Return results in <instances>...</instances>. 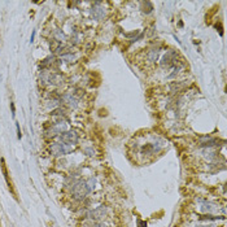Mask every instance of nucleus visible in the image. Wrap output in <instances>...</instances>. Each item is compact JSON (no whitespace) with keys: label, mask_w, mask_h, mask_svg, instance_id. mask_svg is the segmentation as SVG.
I'll use <instances>...</instances> for the list:
<instances>
[{"label":"nucleus","mask_w":227,"mask_h":227,"mask_svg":"<svg viewBox=\"0 0 227 227\" xmlns=\"http://www.w3.org/2000/svg\"><path fill=\"white\" fill-rule=\"evenodd\" d=\"M34 38H35V31H34V33H33V35H31V42L34 40Z\"/></svg>","instance_id":"ddd939ff"},{"label":"nucleus","mask_w":227,"mask_h":227,"mask_svg":"<svg viewBox=\"0 0 227 227\" xmlns=\"http://www.w3.org/2000/svg\"><path fill=\"white\" fill-rule=\"evenodd\" d=\"M200 227H206V226H200ZM208 227H209V226H208Z\"/></svg>","instance_id":"2eb2a0df"},{"label":"nucleus","mask_w":227,"mask_h":227,"mask_svg":"<svg viewBox=\"0 0 227 227\" xmlns=\"http://www.w3.org/2000/svg\"><path fill=\"white\" fill-rule=\"evenodd\" d=\"M61 140L66 144H75L78 142V135L73 131H69V132H65V134L61 135Z\"/></svg>","instance_id":"20e7f679"},{"label":"nucleus","mask_w":227,"mask_h":227,"mask_svg":"<svg viewBox=\"0 0 227 227\" xmlns=\"http://www.w3.org/2000/svg\"><path fill=\"white\" fill-rule=\"evenodd\" d=\"M138 226L139 227H147V223L146 222H142V221H138Z\"/></svg>","instance_id":"9b49d317"},{"label":"nucleus","mask_w":227,"mask_h":227,"mask_svg":"<svg viewBox=\"0 0 227 227\" xmlns=\"http://www.w3.org/2000/svg\"><path fill=\"white\" fill-rule=\"evenodd\" d=\"M88 192H90V188H88L87 182H82V181L78 182L73 188V195L77 199H83Z\"/></svg>","instance_id":"f03ea898"},{"label":"nucleus","mask_w":227,"mask_h":227,"mask_svg":"<svg viewBox=\"0 0 227 227\" xmlns=\"http://www.w3.org/2000/svg\"><path fill=\"white\" fill-rule=\"evenodd\" d=\"M177 64V53L174 52V51H170V52H167L165 55V57L162 58V66L164 68H170V66H173Z\"/></svg>","instance_id":"7ed1b4c3"},{"label":"nucleus","mask_w":227,"mask_h":227,"mask_svg":"<svg viewBox=\"0 0 227 227\" xmlns=\"http://www.w3.org/2000/svg\"><path fill=\"white\" fill-rule=\"evenodd\" d=\"M142 7H143V12L144 13H151L152 9H153V5H152L151 1H143L142 3Z\"/></svg>","instance_id":"6e6552de"},{"label":"nucleus","mask_w":227,"mask_h":227,"mask_svg":"<svg viewBox=\"0 0 227 227\" xmlns=\"http://www.w3.org/2000/svg\"><path fill=\"white\" fill-rule=\"evenodd\" d=\"M157 55H158V51L157 49H152L151 52H149V56H148V57H149L151 61H155L156 58H157Z\"/></svg>","instance_id":"1a4fd4ad"},{"label":"nucleus","mask_w":227,"mask_h":227,"mask_svg":"<svg viewBox=\"0 0 227 227\" xmlns=\"http://www.w3.org/2000/svg\"><path fill=\"white\" fill-rule=\"evenodd\" d=\"M105 214H107V209L104 208V206H100V208H97L95 209L93 212H91V218L92 220H95V221H100V220H103V218L105 217Z\"/></svg>","instance_id":"39448f33"},{"label":"nucleus","mask_w":227,"mask_h":227,"mask_svg":"<svg viewBox=\"0 0 227 227\" xmlns=\"http://www.w3.org/2000/svg\"><path fill=\"white\" fill-rule=\"evenodd\" d=\"M92 16L93 18L96 19H100L104 17V9L103 8H92Z\"/></svg>","instance_id":"0eeeda50"},{"label":"nucleus","mask_w":227,"mask_h":227,"mask_svg":"<svg viewBox=\"0 0 227 227\" xmlns=\"http://www.w3.org/2000/svg\"><path fill=\"white\" fill-rule=\"evenodd\" d=\"M16 128H17V136H18V139H21V131H19V125L18 123H16Z\"/></svg>","instance_id":"9d476101"},{"label":"nucleus","mask_w":227,"mask_h":227,"mask_svg":"<svg viewBox=\"0 0 227 227\" xmlns=\"http://www.w3.org/2000/svg\"><path fill=\"white\" fill-rule=\"evenodd\" d=\"M10 108H12V114H16V108H14V104L13 103H10Z\"/></svg>","instance_id":"f8f14e48"},{"label":"nucleus","mask_w":227,"mask_h":227,"mask_svg":"<svg viewBox=\"0 0 227 227\" xmlns=\"http://www.w3.org/2000/svg\"><path fill=\"white\" fill-rule=\"evenodd\" d=\"M52 151L56 155H65V153H68V152L70 151V148L66 147V144H53Z\"/></svg>","instance_id":"423d86ee"},{"label":"nucleus","mask_w":227,"mask_h":227,"mask_svg":"<svg viewBox=\"0 0 227 227\" xmlns=\"http://www.w3.org/2000/svg\"><path fill=\"white\" fill-rule=\"evenodd\" d=\"M0 167H1L3 175H4V178H5V181H7V184H8V188H9L10 193L13 195V197L16 199V200H18L17 192H16L14 186H13V182H12V179H10V177H9V173H8V169H7V165H5V161H4V158H0Z\"/></svg>","instance_id":"f257e3e1"},{"label":"nucleus","mask_w":227,"mask_h":227,"mask_svg":"<svg viewBox=\"0 0 227 227\" xmlns=\"http://www.w3.org/2000/svg\"><path fill=\"white\" fill-rule=\"evenodd\" d=\"M93 227H105L104 225H96V226H93Z\"/></svg>","instance_id":"4468645a"}]
</instances>
